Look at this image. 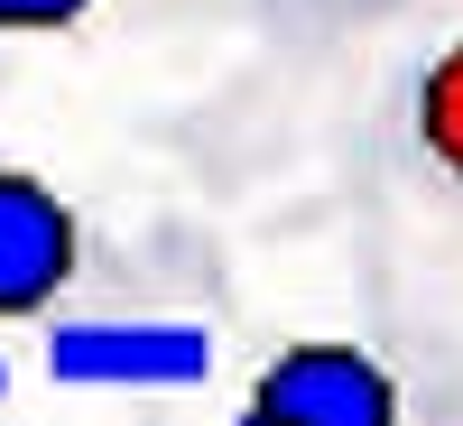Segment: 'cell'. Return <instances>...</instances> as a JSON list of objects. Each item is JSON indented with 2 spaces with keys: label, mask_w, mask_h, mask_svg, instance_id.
I'll list each match as a JSON object with an SVG mask.
<instances>
[{
  "label": "cell",
  "mask_w": 463,
  "mask_h": 426,
  "mask_svg": "<svg viewBox=\"0 0 463 426\" xmlns=\"http://www.w3.org/2000/svg\"><path fill=\"white\" fill-rule=\"evenodd\" d=\"M241 426H408V399L353 334H297L250 371Z\"/></svg>",
  "instance_id": "cell-1"
},
{
  "label": "cell",
  "mask_w": 463,
  "mask_h": 426,
  "mask_svg": "<svg viewBox=\"0 0 463 426\" xmlns=\"http://www.w3.org/2000/svg\"><path fill=\"white\" fill-rule=\"evenodd\" d=\"M56 390H195L213 380V325L195 316H65L47 325Z\"/></svg>",
  "instance_id": "cell-2"
},
{
  "label": "cell",
  "mask_w": 463,
  "mask_h": 426,
  "mask_svg": "<svg viewBox=\"0 0 463 426\" xmlns=\"http://www.w3.org/2000/svg\"><path fill=\"white\" fill-rule=\"evenodd\" d=\"M84 269V222L37 167H0V325L56 316V297Z\"/></svg>",
  "instance_id": "cell-3"
},
{
  "label": "cell",
  "mask_w": 463,
  "mask_h": 426,
  "mask_svg": "<svg viewBox=\"0 0 463 426\" xmlns=\"http://www.w3.org/2000/svg\"><path fill=\"white\" fill-rule=\"evenodd\" d=\"M408 139H417V158L463 195V37H445V47L417 65V84H408Z\"/></svg>",
  "instance_id": "cell-4"
},
{
  "label": "cell",
  "mask_w": 463,
  "mask_h": 426,
  "mask_svg": "<svg viewBox=\"0 0 463 426\" xmlns=\"http://www.w3.org/2000/svg\"><path fill=\"white\" fill-rule=\"evenodd\" d=\"M102 0H0V37H56L74 19H93Z\"/></svg>",
  "instance_id": "cell-5"
},
{
  "label": "cell",
  "mask_w": 463,
  "mask_h": 426,
  "mask_svg": "<svg viewBox=\"0 0 463 426\" xmlns=\"http://www.w3.org/2000/svg\"><path fill=\"white\" fill-rule=\"evenodd\" d=\"M0 399H10V362H0Z\"/></svg>",
  "instance_id": "cell-6"
}]
</instances>
